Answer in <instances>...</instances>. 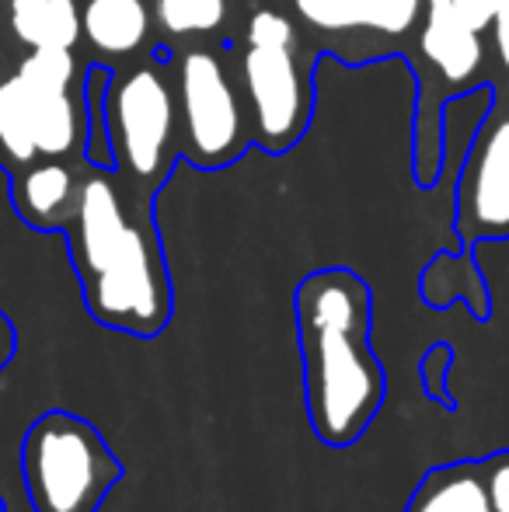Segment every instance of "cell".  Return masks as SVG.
Instances as JSON below:
<instances>
[{
	"label": "cell",
	"mask_w": 509,
	"mask_h": 512,
	"mask_svg": "<svg viewBox=\"0 0 509 512\" xmlns=\"http://www.w3.org/2000/svg\"><path fill=\"white\" fill-rule=\"evenodd\" d=\"M408 512H492V502L485 495L482 471L471 464L436 471L419 488Z\"/></svg>",
	"instance_id": "obj_13"
},
{
	"label": "cell",
	"mask_w": 509,
	"mask_h": 512,
	"mask_svg": "<svg viewBox=\"0 0 509 512\" xmlns=\"http://www.w3.org/2000/svg\"><path fill=\"white\" fill-rule=\"evenodd\" d=\"M489 28L496 32V49H499V60H503V70L509 74V0L492 14Z\"/></svg>",
	"instance_id": "obj_18"
},
{
	"label": "cell",
	"mask_w": 509,
	"mask_h": 512,
	"mask_svg": "<svg viewBox=\"0 0 509 512\" xmlns=\"http://www.w3.org/2000/svg\"><path fill=\"white\" fill-rule=\"evenodd\" d=\"M297 14L321 32L405 35L422 18L426 0H293Z\"/></svg>",
	"instance_id": "obj_9"
},
{
	"label": "cell",
	"mask_w": 509,
	"mask_h": 512,
	"mask_svg": "<svg viewBox=\"0 0 509 512\" xmlns=\"http://www.w3.org/2000/svg\"><path fill=\"white\" fill-rule=\"evenodd\" d=\"M245 84L252 133L265 150H290L311 122V84L297 56V28L272 7H262L245 28Z\"/></svg>",
	"instance_id": "obj_4"
},
{
	"label": "cell",
	"mask_w": 509,
	"mask_h": 512,
	"mask_svg": "<svg viewBox=\"0 0 509 512\" xmlns=\"http://www.w3.org/2000/svg\"><path fill=\"white\" fill-rule=\"evenodd\" d=\"M485 4H489V11H492V14H496V11H499V7H503V4H506V0H485Z\"/></svg>",
	"instance_id": "obj_21"
},
{
	"label": "cell",
	"mask_w": 509,
	"mask_h": 512,
	"mask_svg": "<svg viewBox=\"0 0 509 512\" xmlns=\"http://www.w3.org/2000/svg\"><path fill=\"white\" fill-rule=\"evenodd\" d=\"M109 67H91L84 77V157L95 168L109 171L116 164L109 143V119H105V91H109Z\"/></svg>",
	"instance_id": "obj_15"
},
{
	"label": "cell",
	"mask_w": 509,
	"mask_h": 512,
	"mask_svg": "<svg viewBox=\"0 0 509 512\" xmlns=\"http://www.w3.org/2000/svg\"><path fill=\"white\" fill-rule=\"evenodd\" d=\"M154 18L164 35H210L227 21V0H154Z\"/></svg>",
	"instance_id": "obj_16"
},
{
	"label": "cell",
	"mask_w": 509,
	"mask_h": 512,
	"mask_svg": "<svg viewBox=\"0 0 509 512\" xmlns=\"http://www.w3.org/2000/svg\"><path fill=\"white\" fill-rule=\"evenodd\" d=\"M39 161L32 140V115H28V91L18 70L0 77V164L21 171Z\"/></svg>",
	"instance_id": "obj_14"
},
{
	"label": "cell",
	"mask_w": 509,
	"mask_h": 512,
	"mask_svg": "<svg viewBox=\"0 0 509 512\" xmlns=\"http://www.w3.org/2000/svg\"><path fill=\"white\" fill-rule=\"evenodd\" d=\"M81 35L98 56H133L150 35L147 0H88Z\"/></svg>",
	"instance_id": "obj_11"
},
{
	"label": "cell",
	"mask_w": 509,
	"mask_h": 512,
	"mask_svg": "<svg viewBox=\"0 0 509 512\" xmlns=\"http://www.w3.org/2000/svg\"><path fill=\"white\" fill-rule=\"evenodd\" d=\"M21 471L35 512H95L119 478V464L102 436L63 411L28 429Z\"/></svg>",
	"instance_id": "obj_3"
},
{
	"label": "cell",
	"mask_w": 509,
	"mask_h": 512,
	"mask_svg": "<svg viewBox=\"0 0 509 512\" xmlns=\"http://www.w3.org/2000/svg\"><path fill=\"white\" fill-rule=\"evenodd\" d=\"M482 481H485V495L492 502V512H509V457L489 460Z\"/></svg>",
	"instance_id": "obj_17"
},
{
	"label": "cell",
	"mask_w": 509,
	"mask_h": 512,
	"mask_svg": "<svg viewBox=\"0 0 509 512\" xmlns=\"http://www.w3.org/2000/svg\"><path fill=\"white\" fill-rule=\"evenodd\" d=\"M419 53L443 84L464 91L482 70V32L464 21L454 0H426L422 4Z\"/></svg>",
	"instance_id": "obj_8"
},
{
	"label": "cell",
	"mask_w": 509,
	"mask_h": 512,
	"mask_svg": "<svg viewBox=\"0 0 509 512\" xmlns=\"http://www.w3.org/2000/svg\"><path fill=\"white\" fill-rule=\"evenodd\" d=\"M105 119L116 164L140 182L161 178L178 129V105L168 77L150 63L112 77L105 91Z\"/></svg>",
	"instance_id": "obj_5"
},
{
	"label": "cell",
	"mask_w": 509,
	"mask_h": 512,
	"mask_svg": "<svg viewBox=\"0 0 509 512\" xmlns=\"http://www.w3.org/2000/svg\"><path fill=\"white\" fill-rule=\"evenodd\" d=\"M77 192L81 182L60 161H35L14 175V206L35 230L70 227L77 213Z\"/></svg>",
	"instance_id": "obj_10"
},
{
	"label": "cell",
	"mask_w": 509,
	"mask_h": 512,
	"mask_svg": "<svg viewBox=\"0 0 509 512\" xmlns=\"http://www.w3.org/2000/svg\"><path fill=\"white\" fill-rule=\"evenodd\" d=\"M307 415L321 443L363 436L384 401V370L367 345L370 290L356 272H314L297 290Z\"/></svg>",
	"instance_id": "obj_1"
},
{
	"label": "cell",
	"mask_w": 509,
	"mask_h": 512,
	"mask_svg": "<svg viewBox=\"0 0 509 512\" xmlns=\"http://www.w3.org/2000/svg\"><path fill=\"white\" fill-rule=\"evenodd\" d=\"M457 234L464 241L509 237V108L478 129L468 150L457 182Z\"/></svg>",
	"instance_id": "obj_7"
},
{
	"label": "cell",
	"mask_w": 509,
	"mask_h": 512,
	"mask_svg": "<svg viewBox=\"0 0 509 512\" xmlns=\"http://www.w3.org/2000/svg\"><path fill=\"white\" fill-rule=\"evenodd\" d=\"M7 32L28 49H74L81 7L77 0H7Z\"/></svg>",
	"instance_id": "obj_12"
},
{
	"label": "cell",
	"mask_w": 509,
	"mask_h": 512,
	"mask_svg": "<svg viewBox=\"0 0 509 512\" xmlns=\"http://www.w3.org/2000/svg\"><path fill=\"white\" fill-rule=\"evenodd\" d=\"M11 356H14V328H11V321L0 314V370L11 363Z\"/></svg>",
	"instance_id": "obj_20"
},
{
	"label": "cell",
	"mask_w": 509,
	"mask_h": 512,
	"mask_svg": "<svg viewBox=\"0 0 509 512\" xmlns=\"http://www.w3.org/2000/svg\"><path fill=\"white\" fill-rule=\"evenodd\" d=\"M182 154L199 168H224L245 150V108L213 49H189L178 63Z\"/></svg>",
	"instance_id": "obj_6"
},
{
	"label": "cell",
	"mask_w": 509,
	"mask_h": 512,
	"mask_svg": "<svg viewBox=\"0 0 509 512\" xmlns=\"http://www.w3.org/2000/svg\"><path fill=\"white\" fill-rule=\"evenodd\" d=\"M454 7L464 14V21H468L471 28H478V32H485V28H489L492 11H489V4H485V0H454Z\"/></svg>",
	"instance_id": "obj_19"
},
{
	"label": "cell",
	"mask_w": 509,
	"mask_h": 512,
	"mask_svg": "<svg viewBox=\"0 0 509 512\" xmlns=\"http://www.w3.org/2000/svg\"><path fill=\"white\" fill-rule=\"evenodd\" d=\"M70 248L88 310L105 328L157 335L168 324L171 290L161 255L147 234L129 223L116 185L102 168L81 182Z\"/></svg>",
	"instance_id": "obj_2"
}]
</instances>
